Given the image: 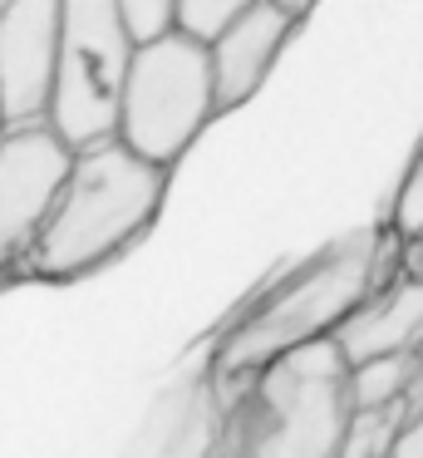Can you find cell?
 <instances>
[{"label": "cell", "mask_w": 423, "mask_h": 458, "mask_svg": "<svg viewBox=\"0 0 423 458\" xmlns=\"http://www.w3.org/2000/svg\"><path fill=\"white\" fill-rule=\"evenodd\" d=\"M393 267H403V242L389 227H354L315 247L310 257L266 276L226 316L207 350V375L232 394L271 360L330 340L360 310V301L393 276Z\"/></svg>", "instance_id": "6da1fadb"}, {"label": "cell", "mask_w": 423, "mask_h": 458, "mask_svg": "<svg viewBox=\"0 0 423 458\" xmlns=\"http://www.w3.org/2000/svg\"><path fill=\"white\" fill-rule=\"evenodd\" d=\"M163 198L167 168L148 163L123 139L74 148V163L55 192V208L15 271L25 281H45V286L94 276L153 227Z\"/></svg>", "instance_id": "7a4b0ae2"}, {"label": "cell", "mask_w": 423, "mask_h": 458, "mask_svg": "<svg viewBox=\"0 0 423 458\" xmlns=\"http://www.w3.org/2000/svg\"><path fill=\"white\" fill-rule=\"evenodd\" d=\"M226 399L236 458H344L354 399L334 335L271 360Z\"/></svg>", "instance_id": "3957f363"}, {"label": "cell", "mask_w": 423, "mask_h": 458, "mask_svg": "<svg viewBox=\"0 0 423 458\" xmlns=\"http://www.w3.org/2000/svg\"><path fill=\"white\" fill-rule=\"evenodd\" d=\"M216 109V80H212V50L207 40L187 30H167L157 40H143L133 50L118 104V139L148 163L173 168L197 133L212 123Z\"/></svg>", "instance_id": "277c9868"}, {"label": "cell", "mask_w": 423, "mask_h": 458, "mask_svg": "<svg viewBox=\"0 0 423 458\" xmlns=\"http://www.w3.org/2000/svg\"><path fill=\"white\" fill-rule=\"evenodd\" d=\"M133 50L138 40L128 35L118 0H64L55 94H49L45 123L69 148L118 139V104H123Z\"/></svg>", "instance_id": "5b68a950"}, {"label": "cell", "mask_w": 423, "mask_h": 458, "mask_svg": "<svg viewBox=\"0 0 423 458\" xmlns=\"http://www.w3.org/2000/svg\"><path fill=\"white\" fill-rule=\"evenodd\" d=\"M69 163L74 148L45 119L10 123L0 133V276L35 247Z\"/></svg>", "instance_id": "8992f818"}, {"label": "cell", "mask_w": 423, "mask_h": 458, "mask_svg": "<svg viewBox=\"0 0 423 458\" xmlns=\"http://www.w3.org/2000/svg\"><path fill=\"white\" fill-rule=\"evenodd\" d=\"M118 458H236L226 389L207 369L173 379L148 404Z\"/></svg>", "instance_id": "52a82bcc"}, {"label": "cell", "mask_w": 423, "mask_h": 458, "mask_svg": "<svg viewBox=\"0 0 423 458\" xmlns=\"http://www.w3.org/2000/svg\"><path fill=\"white\" fill-rule=\"evenodd\" d=\"M59 30H64V0H0V104H5V123H35L49 114Z\"/></svg>", "instance_id": "ba28073f"}, {"label": "cell", "mask_w": 423, "mask_h": 458, "mask_svg": "<svg viewBox=\"0 0 423 458\" xmlns=\"http://www.w3.org/2000/svg\"><path fill=\"white\" fill-rule=\"evenodd\" d=\"M295 21L300 15H291L275 0H256L216 40H207V50H212V80H216V109H241L261 89L271 64L281 60L285 40H291Z\"/></svg>", "instance_id": "9c48e42d"}, {"label": "cell", "mask_w": 423, "mask_h": 458, "mask_svg": "<svg viewBox=\"0 0 423 458\" xmlns=\"http://www.w3.org/2000/svg\"><path fill=\"white\" fill-rule=\"evenodd\" d=\"M334 345H340V355L350 365L379 360V355H419V345H423V276H413L403 267L389 281H379L360 301V310L334 330Z\"/></svg>", "instance_id": "30bf717a"}, {"label": "cell", "mask_w": 423, "mask_h": 458, "mask_svg": "<svg viewBox=\"0 0 423 458\" xmlns=\"http://www.w3.org/2000/svg\"><path fill=\"white\" fill-rule=\"evenodd\" d=\"M413 379H419V355H379L350 365V399L354 414H374V409H409Z\"/></svg>", "instance_id": "8fae6325"}, {"label": "cell", "mask_w": 423, "mask_h": 458, "mask_svg": "<svg viewBox=\"0 0 423 458\" xmlns=\"http://www.w3.org/2000/svg\"><path fill=\"white\" fill-rule=\"evenodd\" d=\"M389 232L403 242V247H409L413 237H423V148H419V158L409 163V173H403L399 192H393Z\"/></svg>", "instance_id": "7c38bea8"}, {"label": "cell", "mask_w": 423, "mask_h": 458, "mask_svg": "<svg viewBox=\"0 0 423 458\" xmlns=\"http://www.w3.org/2000/svg\"><path fill=\"white\" fill-rule=\"evenodd\" d=\"M246 5H256V0H177V30L197 35V40H216Z\"/></svg>", "instance_id": "4fadbf2b"}, {"label": "cell", "mask_w": 423, "mask_h": 458, "mask_svg": "<svg viewBox=\"0 0 423 458\" xmlns=\"http://www.w3.org/2000/svg\"><path fill=\"white\" fill-rule=\"evenodd\" d=\"M118 11H123V25L138 45L177 30V0H118Z\"/></svg>", "instance_id": "5bb4252c"}, {"label": "cell", "mask_w": 423, "mask_h": 458, "mask_svg": "<svg viewBox=\"0 0 423 458\" xmlns=\"http://www.w3.org/2000/svg\"><path fill=\"white\" fill-rule=\"evenodd\" d=\"M384 458H423V414H409L399 424V434L389 438Z\"/></svg>", "instance_id": "9a60e30c"}, {"label": "cell", "mask_w": 423, "mask_h": 458, "mask_svg": "<svg viewBox=\"0 0 423 458\" xmlns=\"http://www.w3.org/2000/svg\"><path fill=\"white\" fill-rule=\"evenodd\" d=\"M403 267H409L413 276H423V237H413L409 247H403Z\"/></svg>", "instance_id": "2e32d148"}, {"label": "cell", "mask_w": 423, "mask_h": 458, "mask_svg": "<svg viewBox=\"0 0 423 458\" xmlns=\"http://www.w3.org/2000/svg\"><path fill=\"white\" fill-rule=\"evenodd\" d=\"M409 414H423V345H419V379H413V399H409Z\"/></svg>", "instance_id": "e0dca14e"}, {"label": "cell", "mask_w": 423, "mask_h": 458, "mask_svg": "<svg viewBox=\"0 0 423 458\" xmlns=\"http://www.w3.org/2000/svg\"><path fill=\"white\" fill-rule=\"evenodd\" d=\"M275 5H285L291 15H310V5H315V0H275Z\"/></svg>", "instance_id": "ac0fdd59"}, {"label": "cell", "mask_w": 423, "mask_h": 458, "mask_svg": "<svg viewBox=\"0 0 423 458\" xmlns=\"http://www.w3.org/2000/svg\"><path fill=\"white\" fill-rule=\"evenodd\" d=\"M10 129V123H5V104H0V133H5Z\"/></svg>", "instance_id": "d6986e66"}]
</instances>
